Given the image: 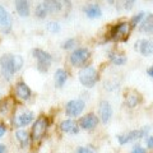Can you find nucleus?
I'll return each instance as SVG.
<instances>
[{"label":"nucleus","mask_w":153,"mask_h":153,"mask_svg":"<svg viewBox=\"0 0 153 153\" xmlns=\"http://www.w3.org/2000/svg\"><path fill=\"white\" fill-rule=\"evenodd\" d=\"M140 94L137 92V91H129V92L126 93L125 96V103H126V106L128 107H130V108H134L137 106L138 103L140 102Z\"/></svg>","instance_id":"obj_18"},{"label":"nucleus","mask_w":153,"mask_h":153,"mask_svg":"<svg viewBox=\"0 0 153 153\" xmlns=\"http://www.w3.org/2000/svg\"><path fill=\"white\" fill-rule=\"evenodd\" d=\"M75 153H85V149H84V147H79L78 149H76Z\"/></svg>","instance_id":"obj_34"},{"label":"nucleus","mask_w":153,"mask_h":153,"mask_svg":"<svg viewBox=\"0 0 153 153\" xmlns=\"http://www.w3.org/2000/svg\"><path fill=\"white\" fill-rule=\"evenodd\" d=\"M60 130L63 133H66V134H78L79 133V125L74 120L68 119V120H64L60 124Z\"/></svg>","instance_id":"obj_14"},{"label":"nucleus","mask_w":153,"mask_h":153,"mask_svg":"<svg viewBox=\"0 0 153 153\" xmlns=\"http://www.w3.org/2000/svg\"><path fill=\"white\" fill-rule=\"evenodd\" d=\"M47 13H49V10H47V7H46L45 3L37 4V7H36V9H35V16H36L37 18L44 19V18H46Z\"/></svg>","instance_id":"obj_22"},{"label":"nucleus","mask_w":153,"mask_h":153,"mask_svg":"<svg viewBox=\"0 0 153 153\" xmlns=\"http://www.w3.org/2000/svg\"><path fill=\"white\" fill-rule=\"evenodd\" d=\"M149 130H151L149 126H144L143 129H139V130H131L128 134H120V135H117V140L121 146L128 144V143H130V142H134L137 139H140V138L147 137Z\"/></svg>","instance_id":"obj_3"},{"label":"nucleus","mask_w":153,"mask_h":153,"mask_svg":"<svg viewBox=\"0 0 153 153\" xmlns=\"http://www.w3.org/2000/svg\"><path fill=\"white\" fill-rule=\"evenodd\" d=\"M12 17L3 5H0V31L3 33H9L12 31Z\"/></svg>","instance_id":"obj_9"},{"label":"nucleus","mask_w":153,"mask_h":153,"mask_svg":"<svg viewBox=\"0 0 153 153\" xmlns=\"http://www.w3.org/2000/svg\"><path fill=\"white\" fill-rule=\"evenodd\" d=\"M0 66H1V73L4 75V78L10 79L13 74L16 73L13 66V55H9V54L3 55L0 57Z\"/></svg>","instance_id":"obj_7"},{"label":"nucleus","mask_w":153,"mask_h":153,"mask_svg":"<svg viewBox=\"0 0 153 153\" xmlns=\"http://www.w3.org/2000/svg\"><path fill=\"white\" fill-rule=\"evenodd\" d=\"M33 57L37 60V69L41 71V73H46L49 70L50 65L52 63V57L49 52H46L41 49H35L32 51Z\"/></svg>","instance_id":"obj_2"},{"label":"nucleus","mask_w":153,"mask_h":153,"mask_svg":"<svg viewBox=\"0 0 153 153\" xmlns=\"http://www.w3.org/2000/svg\"><path fill=\"white\" fill-rule=\"evenodd\" d=\"M110 60L112 61V63L115 65H117V66H120V65H124L126 63V57L124 56V55H119V54H110Z\"/></svg>","instance_id":"obj_24"},{"label":"nucleus","mask_w":153,"mask_h":153,"mask_svg":"<svg viewBox=\"0 0 153 153\" xmlns=\"http://www.w3.org/2000/svg\"><path fill=\"white\" fill-rule=\"evenodd\" d=\"M147 147L149 148V149H153V137H149L147 139Z\"/></svg>","instance_id":"obj_30"},{"label":"nucleus","mask_w":153,"mask_h":153,"mask_svg":"<svg viewBox=\"0 0 153 153\" xmlns=\"http://www.w3.org/2000/svg\"><path fill=\"white\" fill-rule=\"evenodd\" d=\"M47 31L51 32V33H57V32H60V25L57 22H49L47 23Z\"/></svg>","instance_id":"obj_27"},{"label":"nucleus","mask_w":153,"mask_h":153,"mask_svg":"<svg viewBox=\"0 0 153 153\" xmlns=\"http://www.w3.org/2000/svg\"><path fill=\"white\" fill-rule=\"evenodd\" d=\"M134 1H135V0H126V1H125V8L126 9H130L131 5L134 4Z\"/></svg>","instance_id":"obj_33"},{"label":"nucleus","mask_w":153,"mask_h":153,"mask_svg":"<svg viewBox=\"0 0 153 153\" xmlns=\"http://www.w3.org/2000/svg\"><path fill=\"white\" fill-rule=\"evenodd\" d=\"M75 46V40L74 38H69V40H66L64 44H63V49L64 50H69V49H73V47Z\"/></svg>","instance_id":"obj_28"},{"label":"nucleus","mask_w":153,"mask_h":153,"mask_svg":"<svg viewBox=\"0 0 153 153\" xmlns=\"http://www.w3.org/2000/svg\"><path fill=\"white\" fill-rule=\"evenodd\" d=\"M78 76L79 82L87 88H92L98 80V73L93 66H85V68L80 69Z\"/></svg>","instance_id":"obj_1"},{"label":"nucleus","mask_w":153,"mask_h":153,"mask_svg":"<svg viewBox=\"0 0 153 153\" xmlns=\"http://www.w3.org/2000/svg\"><path fill=\"white\" fill-rule=\"evenodd\" d=\"M84 13H85V16H87L88 18H91V19L100 18L102 16V10H101V8H100L97 4H91V5L85 7L84 8Z\"/></svg>","instance_id":"obj_19"},{"label":"nucleus","mask_w":153,"mask_h":153,"mask_svg":"<svg viewBox=\"0 0 153 153\" xmlns=\"http://www.w3.org/2000/svg\"><path fill=\"white\" fill-rule=\"evenodd\" d=\"M139 49L140 54L149 56L153 54V40H140L135 44V50Z\"/></svg>","instance_id":"obj_12"},{"label":"nucleus","mask_w":153,"mask_h":153,"mask_svg":"<svg viewBox=\"0 0 153 153\" xmlns=\"http://www.w3.org/2000/svg\"><path fill=\"white\" fill-rule=\"evenodd\" d=\"M14 5H16L17 13L22 18H27L30 16V4H28V0H14Z\"/></svg>","instance_id":"obj_16"},{"label":"nucleus","mask_w":153,"mask_h":153,"mask_svg":"<svg viewBox=\"0 0 153 153\" xmlns=\"http://www.w3.org/2000/svg\"><path fill=\"white\" fill-rule=\"evenodd\" d=\"M66 79H68V73L64 69H57L55 71V85L57 88H61L65 84Z\"/></svg>","instance_id":"obj_20"},{"label":"nucleus","mask_w":153,"mask_h":153,"mask_svg":"<svg viewBox=\"0 0 153 153\" xmlns=\"http://www.w3.org/2000/svg\"><path fill=\"white\" fill-rule=\"evenodd\" d=\"M84 107H85V103H84L83 100H80V98L71 100V101H69L68 103H66L65 114L68 115L69 117H76L83 112Z\"/></svg>","instance_id":"obj_6"},{"label":"nucleus","mask_w":153,"mask_h":153,"mask_svg":"<svg viewBox=\"0 0 153 153\" xmlns=\"http://www.w3.org/2000/svg\"><path fill=\"white\" fill-rule=\"evenodd\" d=\"M16 137L22 147H26L28 144V142H30V135H28V133L26 130H18L16 133Z\"/></svg>","instance_id":"obj_23"},{"label":"nucleus","mask_w":153,"mask_h":153,"mask_svg":"<svg viewBox=\"0 0 153 153\" xmlns=\"http://www.w3.org/2000/svg\"><path fill=\"white\" fill-rule=\"evenodd\" d=\"M33 117H35L33 112L25 111V112H22L21 115H18V116L14 119V125L16 126H27L28 124H31L33 121Z\"/></svg>","instance_id":"obj_13"},{"label":"nucleus","mask_w":153,"mask_h":153,"mask_svg":"<svg viewBox=\"0 0 153 153\" xmlns=\"http://www.w3.org/2000/svg\"><path fill=\"white\" fill-rule=\"evenodd\" d=\"M147 73H148V75L152 76V78H153V66H151V68L147 70Z\"/></svg>","instance_id":"obj_35"},{"label":"nucleus","mask_w":153,"mask_h":153,"mask_svg":"<svg viewBox=\"0 0 153 153\" xmlns=\"http://www.w3.org/2000/svg\"><path fill=\"white\" fill-rule=\"evenodd\" d=\"M131 153H146V149H144V148H142L140 146H135L133 148Z\"/></svg>","instance_id":"obj_29"},{"label":"nucleus","mask_w":153,"mask_h":153,"mask_svg":"<svg viewBox=\"0 0 153 153\" xmlns=\"http://www.w3.org/2000/svg\"><path fill=\"white\" fill-rule=\"evenodd\" d=\"M45 4L47 7L49 13H56L61 9V3L60 0H45Z\"/></svg>","instance_id":"obj_21"},{"label":"nucleus","mask_w":153,"mask_h":153,"mask_svg":"<svg viewBox=\"0 0 153 153\" xmlns=\"http://www.w3.org/2000/svg\"><path fill=\"white\" fill-rule=\"evenodd\" d=\"M47 125H49V123H47V119L45 116L38 117L32 126V139L35 142L40 140L45 135V133L47 130Z\"/></svg>","instance_id":"obj_5"},{"label":"nucleus","mask_w":153,"mask_h":153,"mask_svg":"<svg viewBox=\"0 0 153 153\" xmlns=\"http://www.w3.org/2000/svg\"><path fill=\"white\" fill-rule=\"evenodd\" d=\"M16 93H17V97L19 100H23V101H27V100L31 97V89H30V87H28L25 82L17 83V85H16Z\"/></svg>","instance_id":"obj_15"},{"label":"nucleus","mask_w":153,"mask_h":153,"mask_svg":"<svg viewBox=\"0 0 153 153\" xmlns=\"http://www.w3.org/2000/svg\"><path fill=\"white\" fill-rule=\"evenodd\" d=\"M97 124H98V117L94 114H87L79 120L78 125L82 129H84V130H92V129L97 126Z\"/></svg>","instance_id":"obj_10"},{"label":"nucleus","mask_w":153,"mask_h":153,"mask_svg":"<svg viewBox=\"0 0 153 153\" xmlns=\"http://www.w3.org/2000/svg\"><path fill=\"white\" fill-rule=\"evenodd\" d=\"M5 131H7V126L4 124H0V138L5 134Z\"/></svg>","instance_id":"obj_31"},{"label":"nucleus","mask_w":153,"mask_h":153,"mask_svg":"<svg viewBox=\"0 0 153 153\" xmlns=\"http://www.w3.org/2000/svg\"><path fill=\"white\" fill-rule=\"evenodd\" d=\"M4 152H5V146L0 144V153H4Z\"/></svg>","instance_id":"obj_36"},{"label":"nucleus","mask_w":153,"mask_h":153,"mask_svg":"<svg viewBox=\"0 0 153 153\" xmlns=\"http://www.w3.org/2000/svg\"><path fill=\"white\" fill-rule=\"evenodd\" d=\"M84 149H85V153H96V149L92 147V146H87V147H84Z\"/></svg>","instance_id":"obj_32"},{"label":"nucleus","mask_w":153,"mask_h":153,"mask_svg":"<svg viewBox=\"0 0 153 153\" xmlns=\"http://www.w3.org/2000/svg\"><path fill=\"white\" fill-rule=\"evenodd\" d=\"M129 31H130V25L128 22L117 23L111 30V38L114 41H125L128 38Z\"/></svg>","instance_id":"obj_4"},{"label":"nucleus","mask_w":153,"mask_h":153,"mask_svg":"<svg viewBox=\"0 0 153 153\" xmlns=\"http://www.w3.org/2000/svg\"><path fill=\"white\" fill-rule=\"evenodd\" d=\"M139 31L143 33H148V35L153 33V14H148L142 19Z\"/></svg>","instance_id":"obj_17"},{"label":"nucleus","mask_w":153,"mask_h":153,"mask_svg":"<svg viewBox=\"0 0 153 153\" xmlns=\"http://www.w3.org/2000/svg\"><path fill=\"white\" fill-rule=\"evenodd\" d=\"M107 3H108V4H114L115 0H107Z\"/></svg>","instance_id":"obj_37"},{"label":"nucleus","mask_w":153,"mask_h":153,"mask_svg":"<svg viewBox=\"0 0 153 153\" xmlns=\"http://www.w3.org/2000/svg\"><path fill=\"white\" fill-rule=\"evenodd\" d=\"M89 57V50L88 49H76L71 52L70 55V63L73 66H82L87 59Z\"/></svg>","instance_id":"obj_8"},{"label":"nucleus","mask_w":153,"mask_h":153,"mask_svg":"<svg viewBox=\"0 0 153 153\" xmlns=\"http://www.w3.org/2000/svg\"><path fill=\"white\" fill-rule=\"evenodd\" d=\"M144 16H146V14L143 13V12H139L138 14H135V16H134V17L130 19V23H129V25H130V27H131V28L137 27V26L142 22V19L144 18Z\"/></svg>","instance_id":"obj_25"},{"label":"nucleus","mask_w":153,"mask_h":153,"mask_svg":"<svg viewBox=\"0 0 153 153\" xmlns=\"http://www.w3.org/2000/svg\"><path fill=\"white\" fill-rule=\"evenodd\" d=\"M98 115L100 119L103 124H107L110 121V119L112 117V107L107 101H101L98 107Z\"/></svg>","instance_id":"obj_11"},{"label":"nucleus","mask_w":153,"mask_h":153,"mask_svg":"<svg viewBox=\"0 0 153 153\" xmlns=\"http://www.w3.org/2000/svg\"><path fill=\"white\" fill-rule=\"evenodd\" d=\"M13 66H14V70H16V71L22 69V66H23V57L21 55H13Z\"/></svg>","instance_id":"obj_26"}]
</instances>
